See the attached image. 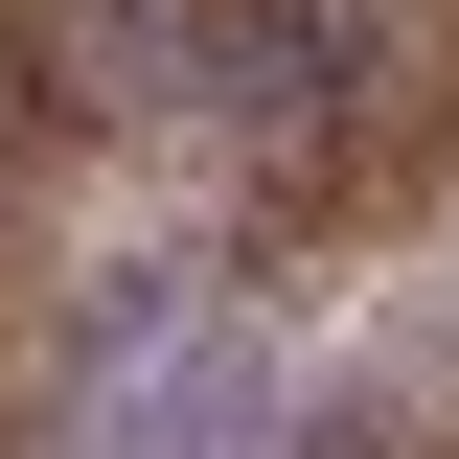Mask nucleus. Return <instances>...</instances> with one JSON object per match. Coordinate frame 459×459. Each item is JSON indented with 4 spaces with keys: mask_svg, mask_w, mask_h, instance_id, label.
I'll use <instances>...</instances> for the list:
<instances>
[{
    "mask_svg": "<svg viewBox=\"0 0 459 459\" xmlns=\"http://www.w3.org/2000/svg\"><path fill=\"white\" fill-rule=\"evenodd\" d=\"M253 437H276V368L184 344V368H138V391H115V437H92V459H253Z\"/></svg>",
    "mask_w": 459,
    "mask_h": 459,
    "instance_id": "1",
    "label": "nucleus"
}]
</instances>
